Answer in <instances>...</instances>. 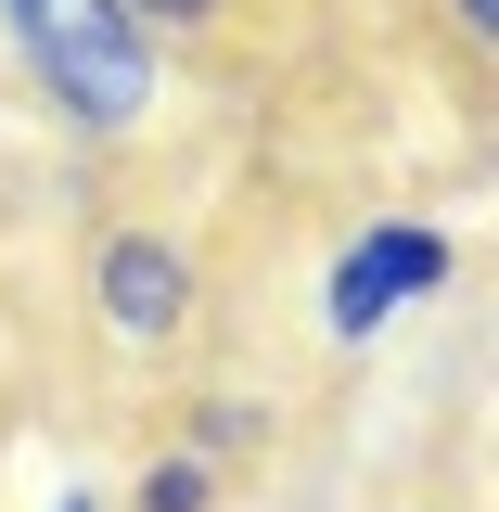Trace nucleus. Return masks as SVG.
<instances>
[{
  "instance_id": "nucleus-5",
  "label": "nucleus",
  "mask_w": 499,
  "mask_h": 512,
  "mask_svg": "<svg viewBox=\"0 0 499 512\" xmlns=\"http://www.w3.org/2000/svg\"><path fill=\"white\" fill-rule=\"evenodd\" d=\"M116 13L141 26V39H192V26H218L231 0H116Z\"/></svg>"
},
{
  "instance_id": "nucleus-3",
  "label": "nucleus",
  "mask_w": 499,
  "mask_h": 512,
  "mask_svg": "<svg viewBox=\"0 0 499 512\" xmlns=\"http://www.w3.org/2000/svg\"><path fill=\"white\" fill-rule=\"evenodd\" d=\"M90 320L116 346H180L192 333V256L167 231H90Z\"/></svg>"
},
{
  "instance_id": "nucleus-4",
  "label": "nucleus",
  "mask_w": 499,
  "mask_h": 512,
  "mask_svg": "<svg viewBox=\"0 0 499 512\" xmlns=\"http://www.w3.org/2000/svg\"><path fill=\"white\" fill-rule=\"evenodd\" d=\"M141 512H218V461L205 448H154L141 461Z\"/></svg>"
},
{
  "instance_id": "nucleus-7",
  "label": "nucleus",
  "mask_w": 499,
  "mask_h": 512,
  "mask_svg": "<svg viewBox=\"0 0 499 512\" xmlns=\"http://www.w3.org/2000/svg\"><path fill=\"white\" fill-rule=\"evenodd\" d=\"M52 512H103V500H90V487H64V500H52Z\"/></svg>"
},
{
  "instance_id": "nucleus-6",
  "label": "nucleus",
  "mask_w": 499,
  "mask_h": 512,
  "mask_svg": "<svg viewBox=\"0 0 499 512\" xmlns=\"http://www.w3.org/2000/svg\"><path fill=\"white\" fill-rule=\"evenodd\" d=\"M461 26H474V39H499V0H461Z\"/></svg>"
},
{
  "instance_id": "nucleus-2",
  "label": "nucleus",
  "mask_w": 499,
  "mask_h": 512,
  "mask_svg": "<svg viewBox=\"0 0 499 512\" xmlns=\"http://www.w3.org/2000/svg\"><path fill=\"white\" fill-rule=\"evenodd\" d=\"M448 282H461V244H448L436 218H372V231H346V256L320 269V333L333 346H372L410 308H436Z\"/></svg>"
},
{
  "instance_id": "nucleus-1",
  "label": "nucleus",
  "mask_w": 499,
  "mask_h": 512,
  "mask_svg": "<svg viewBox=\"0 0 499 512\" xmlns=\"http://www.w3.org/2000/svg\"><path fill=\"white\" fill-rule=\"evenodd\" d=\"M0 26H13L26 77L52 90V116L90 141H128L167 90V39H141L116 0H0Z\"/></svg>"
}]
</instances>
